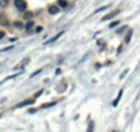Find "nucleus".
Instances as JSON below:
<instances>
[{
    "label": "nucleus",
    "instance_id": "obj_1",
    "mask_svg": "<svg viewBox=\"0 0 140 132\" xmlns=\"http://www.w3.org/2000/svg\"><path fill=\"white\" fill-rule=\"evenodd\" d=\"M14 3H15V7L19 11H22V12H25L26 8H27V3L25 0H14Z\"/></svg>",
    "mask_w": 140,
    "mask_h": 132
},
{
    "label": "nucleus",
    "instance_id": "obj_2",
    "mask_svg": "<svg viewBox=\"0 0 140 132\" xmlns=\"http://www.w3.org/2000/svg\"><path fill=\"white\" fill-rule=\"evenodd\" d=\"M118 12H120V10H114V11H112V12L106 14L105 16L102 18V21H103V22H105V21H109V19H112V18L117 16V15H118Z\"/></svg>",
    "mask_w": 140,
    "mask_h": 132
},
{
    "label": "nucleus",
    "instance_id": "obj_3",
    "mask_svg": "<svg viewBox=\"0 0 140 132\" xmlns=\"http://www.w3.org/2000/svg\"><path fill=\"white\" fill-rule=\"evenodd\" d=\"M48 11L50 15H57L60 12V7H57V6H49Z\"/></svg>",
    "mask_w": 140,
    "mask_h": 132
},
{
    "label": "nucleus",
    "instance_id": "obj_4",
    "mask_svg": "<svg viewBox=\"0 0 140 132\" xmlns=\"http://www.w3.org/2000/svg\"><path fill=\"white\" fill-rule=\"evenodd\" d=\"M63 35V31H60V33H57V34L55 35V37H52L50 40H48V41H45V45H48V44H52V42H55L56 40L58 38V37H61Z\"/></svg>",
    "mask_w": 140,
    "mask_h": 132
},
{
    "label": "nucleus",
    "instance_id": "obj_5",
    "mask_svg": "<svg viewBox=\"0 0 140 132\" xmlns=\"http://www.w3.org/2000/svg\"><path fill=\"white\" fill-rule=\"evenodd\" d=\"M33 102H34V99H26V101L21 102V104H18L15 108H23V106H26V105H29V104H33Z\"/></svg>",
    "mask_w": 140,
    "mask_h": 132
},
{
    "label": "nucleus",
    "instance_id": "obj_6",
    "mask_svg": "<svg viewBox=\"0 0 140 132\" xmlns=\"http://www.w3.org/2000/svg\"><path fill=\"white\" fill-rule=\"evenodd\" d=\"M0 25H3V26H7L8 25V19L4 14H0Z\"/></svg>",
    "mask_w": 140,
    "mask_h": 132
},
{
    "label": "nucleus",
    "instance_id": "obj_7",
    "mask_svg": "<svg viewBox=\"0 0 140 132\" xmlns=\"http://www.w3.org/2000/svg\"><path fill=\"white\" fill-rule=\"evenodd\" d=\"M123 91L124 90H120V93H118V95H117V98L113 101V106H117L118 105V102H120V99H121V97H123Z\"/></svg>",
    "mask_w": 140,
    "mask_h": 132
},
{
    "label": "nucleus",
    "instance_id": "obj_8",
    "mask_svg": "<svg viewBox=\"0 0 140 132\" xmlns=\"http://www.w3.org/2000/svg\"><path fill=\"white\" fill-rule=\"evenodd\" d=\"M14 26H15L16 29H23V27H25V25L22 23V22H19V21H15V22H14Z\"/></svg>",
    "mask_w": 140,
    "mask_h": 132
},
{
    "label": "nucleus",
    "instance_id": "obj_9",
    "mask_svg": "<svg viewBox=\"0 0 140 132\" xmlns=\"http://www.w3.org/2000/svg\"><path fill=\"white\" fill-rule=\"evenodd\" d=\"M57 4H58V7H67V1H65V0H58L57 1Z\"/></svg>",
    "mask_w": 140,
    "mask_h": 132
},
{
    "label": "nucleus",
    "instance_id": "obj_10",
    "mask_svg": "<svg viewBox=\"0 0 140 132\" xmlns=\"http://www.w3.org/2000/svg\"><path fill=\"white\" fill-rule=\"evenodd\" d=\"M33 26H34V22H33V21H30V22H27V25H26L25 27H26V29H27L29 31H30V29L33 27Z\"/></svg>",
    "mask_w": 140,
    "mask_h": 132
},
{
    "label": "nucleus",
    "instance_id": "obj_11",
    "mask_svg": "<svg viewBox=\"0 0 140 132\" xmlns=\"http://www.w3.org/2000/svg\"><path fill=\"white\" fill-rule=\"evenodd\" d=\"M27 61H29V59H25V60H23V63H22L21 66H16L15 68H23V67L26 66V64H27Z\"/></svg>",
    "mask_w": 140,
    "mask_h": 132
},
{
    "label": "nucleus",
    "instance_id": "obj_12",
    "mask_svg": "<svg viewBox=\"0 0 140 132\" xmlns=\"http://www.w3.org/2000/svg\"><path fill=\"white\" fill-rule=\"evenodd\" d=\"M87 132H94V123H90L89 124V129H87Z\"/></svg>",
    "mask_w": 140,
    "mask_h": 132
},
{
    "label": "nucleus",
    "instance_id": "obj_13",
    "mask_svg": "<svg viewBox=\"0 0 140 132\" xmlns=\"http://www.w3.org/2000/svg\"><path fill=\"white\" fill-rule=\"evenodd\" d=\"M30 18H33V12H25V19H30Z\"/></svg>",
    "mask_w": 140,
    "mask_h": 132
},
{
    "label": "nucleus",
    "instance_id": "obj_14",
    "mask_svg": "<svg viewBox=\"0 0 140 132\" xmlns=\"http://www.w3.org/2000/svg\"><path fill=\"white\" fill-rule=\"evenodd\" d=\"M131 35H132V30H129V34H128V35L125 37V42H126V44H128V42L131 41Z\"/></svg>",
    "mask_w": 140,
    "mask_h": 132
},
{
    "label": "nucleus",
    "instance_id": "obj_15",
    "mask_svg": "<svg viewBox=\"0 0 140 132\" xmlns=\"http://www.w3.org/2000/svg\"><path fill=\"white\" fill-rule=\"evenodd\" d=\"M55 105V102H49V104H45V105H42L41 108H50V106H53Z\"/></svg>",
    "mask_w": 140,
    "mask_h": 132
},
{
    "label": "nucleus",
    "instance_id": "obj_16",
    "mask_svg": "<svg viewBox=\"0 0 140 132\" xmlns=\"http://www.w3.org/2000/svg\"><path fill=\"white\" fill-rule=\"evenodd\" d=\"M116 26H118V21H114V22H112V23H110V29L116 27Z\"/></svg>",
    "mask_w": 140,
    "mask_h": 132
},
{
    "label": "nucleus",
    "instance_id": "obj_17",
    "mask_svg": "<svg viewBox=\"0 0 140 132\" xmlns=\"http://www.w3.org/2000/svg\"><path fill=\"white\" fill-rule=\"evenodd\" d=\"M4 37H6V31H3V30H0V40H3Z\"/></svg>",
    "mask_w": 140,
    "mask_h": 132
},
{
    "label": "nucleus",
    "instance_id": "obj_18",
    "mask_svg": "<svg viewBox=\"0 0 140 132\" xmlns=\"http://www.w3.org/2000/svg\"><path fill=\"white\" fill-rule=\"evenodd\" d=\"M40 72H41V70H38V71H35V72L33 74V75H30V78H34L35 75H38V74H40Z\"/></svg>",
    "mask_w": 140,
    "mask_h": 132
},
{
    "label": "nucleus",
    "instance_id": "obj_19",
    "mask_svg": "<svg viewBox=\"0 0 140 132\" xmlns=\"http://www.w3.org/2000/svg\"><path fill=\"white\" fill-rule=\"evenodd\" d=\"M41 30H42V26H38V27H35V33H40Z\"/></svg>",
    "mask_w": 140,
    "mask_h": 132
},
{
    "label": "nucleus",
    "instance_id": "obj_20",
    "mask_svg": "<svg viewBox=\"0 0 140 132\" xmlns=\"http://www.w3.org/2000/svg\"><path fill=\"white\" fill-rule=\"evenodd\" d=\"M126 74H128V70H125V71H124V72H123V74H121V79H123V78L125 76Z\"/></svg>",
    "mask_w": 140,
    "mask_h": 132
},
{
    "label": "nucleus",
    "instance_id": "obj_21",
    "mask_svg": "<svg viewBox=\"0 0 140 132\" xmlns=\"http://www.w3.org/2000/svg\"><path fill=\"white\" fill-rule=\"evenodd\" d=\"M106 8H107V6H106V7H101L99 10H97L95 12H99V11H103V10H106Z\"/></svg>",
    "mask_w": 140,
    "mask_h": 132
},
{
    "label": "nucleus",
    "instance_id": "obj_22",
    "mask_svg": "<svg viewBox=\"0 0 140 132\" xmlns=\"http://www.w3.org/2000/svg\"><path fill=\"white\" fill-rule=\"evenodd\" d=\"M41 94H42V90H41V91H38V93H37V94H35V97H34V98H37V97H40V95H41Z\"/></svg>",
    "mask_w": 140,
    "mask_h": 132
},
{
    "label": "nucleus",
    "instance_id": "obj_23",
    "mask_svg": "<svg viewBox=\"0 0 140 132\" xmlns=\"http://www.w3.org/2000/svg\"><path fill=\"white\" fill-rule=\"evenodd\" d=\"M0 6H1V1H0Z\"/></svg>",
    "mask_w": 140,
    "mask_h": 132
},
{
    "label": "nucleus",
    "instance_id": "obj_24",
    "mask_svg": "<svg viewBox=\"0 0 140 132\" xmlns=\"http://www.w3.org/2000/svg\"><path fill=\"white\" fill-rule=\"evenodd\" d=\"M113 132H116V131H113Z\"/></svg>",
    "mask_w": 140,
    "mask_h": 132
}]
</instances>
